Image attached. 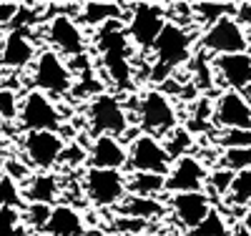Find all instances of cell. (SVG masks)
I'll return each instance as SVG.
<instances>
[{
	"label": "cell",
	"instance_id": "6da1fadb",
	"mask_svg": "<svg viewBox=\"0 0 251 236\" xmlns=\"http://www.w3.org/2000/svg\"><path fill=\"white\" fill-rule=\"evenodd\" d=\"M96 48L100 53L98 63L103 76L108 78L121 91H131L133 80V60H131V40L126 35V28L116 23H108L96 30Z\"/></svg>",
	"mask_w": 251,
	"mask_h": 236
},
{
	"label": "cell",
	"instance_id": "7a4b0ae2",
	"mask_svg": "<svg viewBox=\"0 0 251 236\" xmlns=\"http://www.w3.org/2000/svg\"><path fill=\"white\" fill-rule=\"evenodd\" d=\"M194 33L186 26L169 20L166 28L161 30L156 46L151 51V71H149V80L153 83H166L169 78L176 76V71L181 66H186L194 55Z\"/></svg>",
	"mask_w": 251,
	"mask_h": 236
},
{
	"label": "cell",
	"instance_id": "3957f363",
	"mask_svg": "<svg viewBox=\"0 0 251 236\" xmlns=\"http://www.w3.org/2000/svg\"><path fill=\"white\" fill-rule=\"evenodd\" d=\"M133 121L143 128V133L151 136H169L178 128V113L171 96L163 88H149L136 98Z\"/></svg>",
	"mask_w": 251,
	"mask_h": 236
},
{
	"label": "cell",
	"instance_id": "277c9868",
	"mask_svg": "<svg viewBox=\"0 0 251 236\" xmlns=\"http://www.w3.org/2000/svg\"><path fill=\"white\" fill-rule=\"evenodd\" d=\"M86 118L93 136H113V138H123L133 123V116L126 111L121 98L113 93L91 96L86 105Z\"/></svg>",
	"mask_w": 251,
	"mask_h": 236
},
{
	"label": "cell",
	"instance_id": "5b68a950",
	"mask_svg": "<svg viewBox=\"0 0 251 236\" xmlns=\"http://www.w3.org/2000/svg\"><path fill=\"white\" fill-rule=\"evenodd\" d=\"M30 80H33V91H40L50 98H63L73 91L75 73L71 71L66 58L48 48L38 53L30 71Z\"/></svg>",
	"mask_w": 251,
	"mask_h": 236
},
{
	"label": "cell",
	"instance_id": "8992f818",
	"mask_svg": "<svg viewBox=\"0 0 251 236\" xmlns=\"http://www.w3.org/2000/svg\"><path fill=\"white\" fill-rule=\"evenodd\" d=\"M46 38L50 51H55L63 58H83L88 51V33L78 23V18L71 13L58 10L55 15L48 18L46 26Z\"/></svg>",
	"mask_w": 251,
	"mask_h": 236
},
{
	"label": "cell",
	"instance_id": "52a82bcc",
	"mask_svg": "<svg viewBox=\"0 0 251 236\" xmlns=\"http://www.w3.org/2000/svg\"><path fill=\"white\" fill-rule=\"evenodd\" d=\"M166 23H169L166 8L151 5V3H138V5H131V15L126 20V35H128L131 46L136 51L151 53Z\"/></svg>",
	"mask_w": 251,
	"mask_h": 236
},
{
	"label": "cell",
	"instance_id": "ba28073f",
	"mask_svg": "<svg viewBox=\"0 0 251 236\" xmlns=\"http://www.w3.org/2000/svg\"><path fill=\"white\" fill-rule=\"evenodd\" d=\"M199 48L206 55H214V58L249 53V33H246V28H241L236 23L234 15H226L201 33Z\"/></svg>",
	"mask_w": 251,
	"mask_h": 236
},
{
	"label": "cell",
	"instance_id": "9c48e42d",
	"mask_svg": "<svg viewBox=\"0 0 251 236\" xmlns=\"http://www.w3.org/2000/svg\"><path fill=\"white\" fill-rule=\"evenodd\" d=\"M171 166H174V158H171L169 148H166V143L158 136L138 131L131 138V143H128V168L131 171L169 176Z\"/></svg>",
	"mask_w": 251,
	"mask_h": 236
},
{
	"label": "cell",
	"instance_id": "30bf717a",
	"mask_svg": "<svg viewBox=\"0 0 251 236\" xmlns=\"http://www.w3.org/2000/svg\"><path fill=\"white\" fill-rule=\"evenodd\" d=\"M83 191L86 199L96 209H118L128 196L123 171H106V168H86L83 174Z\"/></svg>",
	"mask_w": 251,
	"mask_h": 236
},
{
	"label": "cell",
	"instance_id": "8fae6325",
	"mask_svg": "<svg viewBox=\"0 0 251 236\" xmlns=\"http://www.w3.org/2000/svg\"><path fill=\"white\" fill-rule=\"evenodd\" d=\"M23 161L33 171H53L66 154V138L55 131H30L20 141Z\"/></svg>",
	"mask_w": 251,
	"mask_h": 236
},
{
	"label": "cell",
	"instance_id": "7c38bea8",
	"mask_svg": "<svg viewBox=\"0 0 251 236\" xmlns=\"http://www.w3.org/2000/svg\"><path fill=\"white\" fill-rule=\"evenodd\" d=\"M18 126L25 133L30 131H55L58 133V128L63 126V116L50 96L40 93V91H28L23 101H20Z\"/></svg>",
	"mask_w": 251,
	"mask_h": 236
},
{
	"label": "cell",
	"instance_id": "4fadbf2b",
	"mask_svg": "<svg viewBox=\"0 0 251 236\" xmlns=\"http://www.w3.org/2000/svg\"><path fill=\"white\" fill-rule=\"evenodd\" d=\"M208 181V168L203 161H199L194 154L181 156L174 161L169 176H166V194H191V191H203Z\"/></svg>",
	"mask_w": 251,
	"mask_h": 236
},
{
	"label": "cell",
	"instance_id": "5bb4252c",
	"mask_svg": "<svg viewBox=\"0 0 251 236\" xmlns=\"http://www.w3.org/2000/svg\"><path fill=\"white\" fill-rule=\"evenodd\" d=\"M169 213H171V219L186 229V231H191L196 229L208 213L214 211V204L211 199H208L206 191H191V194H174L169 196Z\"/></svg>",
	"mask_w": 251,
	"mask_h": 236
},
{
	"label": "cell",
	"instance_id": "9a60e30c",
	"mask_svg": "<svg viewBox=\"0 0 251 236\" xmlns=\"http://www.w3.org/2000/svg\"><path fill=\"white\" fill-rule=\"evenodd\" d=\"M211 123L221 131H246L251 128V105L236 91H224L214 101Z\"/></svg>",
	"mask_w": 251,
	"mask_h": 236
},
{
	"label": "cell",
	"instance_id": "2e32d148",
	"mask_svg": "<svg viewBox=\"0 0 251 236\" xmlns=\"http://www.w3.org/2000/svg\"><path fill=\"white\" fill-rule=\"evenodd\" d=\"M38 58V46L28 30H8L0 40V66L5 71H25L33 68Z\"/></svg>",
	"mask_w": 251,
	"mask_h": 236
},
{
	"label": "cell",
	"instance_id": "e0dca14e",
	"mask_svg": "<svg viewBox=\"0 0 251 236\" xmlns=\"http://www.w3.org/2000/svg\"><path fill=\"white\" fill-rule=\"evenodd\" d=\"M86 154H88L91 168L123 171L128 166V146H123V141L113 138V136H93Z\"/></svg>",
	"mask_w": 251,
	"mask_h": 236
},
{
	"label": "cell",
	"instance_id": "ac0fdd59",
	"mask_svg": "<svg viewBox=\"0 0 251 236\" xmlns=\"http://www.w3.org/2000/svg\"><path fill=\"white\" fill-rule=\"evenodd\" d=\"M214 80L226 91L241 93L251 83V53L214 58Z\"/></svg>",
	"mask_w": 251,
	"mask_h": 236
},
{
	"label": "cell",
	"instance_id": "d6986e66",
	"mask_svg": "<svg viewBox=\"0 0 251 236\" xmlns=\"http://www.w3.org/2000/svg\"><path fill=\"white\" fill-rule=\"evenodd\" d=\"M80 234H86L80 211L71 204H55L50 209L46 236H80Z\"/></svg>",
	"mask_w": 251,
	"mask_h": 236
},
{
	"label": "cell",
	"instance_id": "ffe728a7",
	"mask_svg": "<svg viewBox=\"0 0 251 236\" xmlns=\"http://www.w3.org/2000/svg\"><path fill=\"white\" fill-rule=\"evenodd\" d=\"M23 199L28 204H46L50 206L58 194H60V184H58V176H53L50 171H35V174L23 184Z\"/></svg>",
	"mask_w": 251,
	"mask_h": 236
},
{
	"label": "cell",
	"instance_id": "44dd1931",
	"mask_svg": "<svg viewBox=\"0 0 251 236\" xmlns=\"http://www.w3.org/2000/svg\"><path fill=\"white\" fill-rule=\"evenodd\" d=\"M123 15V5H116V3H86L78 8V23L83 28H103L108 23H116Z\"/></svg>",
	"mask_w": 251,
	"mask_h": 236
},
{
	"label": "cell",
	"instance_id": "7402d4cb",
	"mask_svg": "<svg viewBox=\"0 0 251 236\" xmlns=\"http://www.w3.org/2000/svg\"><path fill=\"white\" fill-rule=\"evenodd\" d=\"M126 188H128V196L158 199L161 194H166V176L131 171V174H126Z\"/></svg>",
	"mask_w": 251,
	"mask_h": 236
},
{
	"label": "cell",
	"instance_id": "603a6c76",
	"mask_svg": "<svg viewBox=\"0 0 251 236\" xmlns=\"http://www.w3.org/2000/svg\"><path fill=\"white\" fill-rule=\"evenodd\" d=\"M169 211L163 201L158 199H141V196H126L123 204L118 206V213L128 219H138V221H151L156 216H163V213Z\"/></svg>",
	"mask_w": 251,
	"mask_h": 236
},
{
	"label": "cell",
	"instance_id": "cb8c5ba5",
	"mask_svg": "<svg viewBox=\"0 0 251 236\" xmlns=\"http://www.w3.org/2000/svg\"><path fill=\"white\" fill-rule=\"evenodd\" d=\"M224 201H226V206H231L236 211L251 206V168L241 171V174H234L231 188H228V196Z\"/></svg>",
	"mask_w": 251,
	"mask_h": 236
},
{
	"label": "cell",
	"instance_id": "d4e9b609",
	"mask_svg": "<svg viewBox=\"0 0 251 236\" xmlns=\"http://www.w3.org/2000/svg\"><path fill=\"white\" fill-rule=\"evenodd\" d=\"M186 236H231V224H228L224 211L214 209L196 229L186 231Z\"/></svg>",
	"mask_w": 251,
	"mask_h": 236
},
{
	"label": "cell",
	"instance_id": "484cf974",
	"mask_svg": "<svg viewBox=\"0 0 251 236\" xmlns=\"http://www.w3.org/2000/svg\"><path fill=\"white\" fill-rule=\"evenodd\" d=\"M236 13V5H221V3H199V5H191V18L201 26H214L216 20L226 18V15H234Z\"/></svg>",
	"mask_w": 251,
	"mask_h": 236
},
{
	"label": "cell",
	"instance_id": "4316f807",
	"mask_svg": "<svg viewBox=\"0 0 251 236\" xmlns=\"http://www.w3.org/2000/svg\"><path fill=\"white\" fill-rule=\"evenodd\" d=\"M50 209L53 206H46V204H28L23 211H20L23 226L30 234H46V226H48V219H50Z\"/></svg>",
	"mask_w": 251,
	"mask_h": 236
},
{
	"label": "cell",
	"instance_id": "83f0119b",
	"mask_svg": "<svg viewBox=\"0 0 251 236\" xmlns=\"http://www.w3.org/2000/svg\"><path fill=\"white\" fill-rule=\"evenodd\" d=\"M231 181H234V174L226 171L221 166H216L214 171H208V181H206V194L208 199H226L228 196V188H231Z\"/></svg>",
	"mask_w": 251,
	"mask_h": 236
},
{
	"label": "cell",
	"instance_id": "f1b7e54d",
	"mask_svg": "<svg viewBox=\"0 0 251 236\" xmlns=\"http://www.w3.org/2000/svg\"><path fill=\"white\" fill-rule=\"evenodd\" d=\"M219 166L231 171V174H241V171L251 168V148H224L219 156Z\"/></svg>",
	"mask_w": 251,
	"mask_h": 236
},
{
	"label": "cell",
	"instance_id": "f546056e",
	"mask_svg": "<svg viewBox=\"0 0 251 236\" xmlns=\"http://www.w3.org/2000/svg\"><path fill=\"white\" fill-rule=\"evenodd\" d=\"M20 101L13 88H0V121H18L20 116Z\"/></svg>",
	"mask_w": 251,
	"mask_h": 236
},
{
	"label": "cell",
	"instance_id": "4dcf8cb0",
	"mask_svg": "<svg viewBox=\"0 0 251 236\" xmlns=\"http://www.w3.org/2000/svg\"><path fill=\"white\" fill-rule=\"evenodd\" d=\"M20 196H23L20 186L8 176H0V209H15Z\"/></svg>",
	"mask_w": 251,
	"mask_h": 236
},
{
	"label": "cell",
	"instance_id": "1f68e13d",
	"mask_svg": "<svg viewBox=\"0 0 251 236\" xmlns=\"http://www.w3.org/2000/svg\"><path fill=\"white\" fill-rule=\"evenodd\" d=\"M216 143L224 148H251V128H246V131H224L219 133Z\"/></svg>",
	"mask_w": 251,
	"mask_h": 236
},
{
	"label": "cell",
	"instance_id": "d6a6232c",
	"mask_svg": "<svg viewBox=\"0 0 251 236\" xmlns=\"http://www.w3.org/2000/svg\"><path fill=\"white\" fill-rule=\"evenodd\" d=\"M18 226H23V216L18 209H0V236H18Z\"/></svg>",
	"mask_w": 251,
	"mask_h": 236
},
{
	"label": "cell",
	"instance_id": "836d02e7",
	"mask_svg": "<svg viewBox=\"0 0 251 236\" xmlns=\"http://www.w3.org/2000/svg\"><path fill=\"white\" fill-rule=\"evenodd\" d=\"M20 3H0V26H13Z\"/></svg>",
	"mask_w": 251,
	"mask_h": 236
},
{
	"label": "cell",
	"instance_id": "e575fe53",
	"mask_svg": "<svg viewBox=\"0 0 251 236\" xmlns=\"http://www.w3.org/2000/svg\"><path fill=\"white\" fill-rule=\"evenodd\" d=\"M234 18H236V23H239L241 28L251 30V3H241V5H236Z\"/></svg>",
	"mask_w": 251,
	"mask_h": 236
},
{
	"label": "cell",
	"instance_id": "d590c367",
	"mask_svg": "<svg viewBox=\"0 0 251 236\" xmlns=\"http://www.w3.org/2000/svg\"><path fill=\"white\" fill-rule=\"evenodd\" d=\"M231 236H251L249 221H236V224L231 226Z\"/></svg>",
	"mask_w": 251,
	"mask_h": 236
},
{
	"label": "cell",
	"instance_id": "8d00e7d4",
	"mask_svg": "<svg viewBox=\"0 0 251 236\" xmlns=\"http://www.w3.org/2000/svg\"><path fill=\"white\" fill-rule=\"evenodd\" d=\"M8 161V138L0 133V166Z\"/></svg>",
	"mask_w": 251,
	"mask_h": 236
},
{
	"label": "cell",
	"instance_id": "74e56055",
	"mask_svg": "<svg viewBox=\"0 0 251 236\" xmlns=\"http://www.w3.org/2000/svg\"><path fill=\"white\" fill-rule=\"evenodd\" d=\"M241 96H244V101H246V103L251 105V83H249V85H246V88L241 91Z\"/></svg>",
	"mask_w": 251,
	"mask_h": 236
},
{
	"label": "cell",
	"instance_id": "f35d334b",
	"mask_svg": "<svg viewBox=\"0 0 251 236\" xmlns=\"http://www.w3.org/2000/svg\"><path fill=\"white\" fill-rule=\"evenodd\" d=\"M249 33V53H251V30H246Z\"/></svg>",
	"mask_w": 251,
	"mask_h": 236
},
{
	"label": "cell",
	"instance_id": "ab89813d",
	"mask_svg": "<svg viewBox=\"0 0 251 236\" xmlns=\"http://www.w3.org/2000/svg\"><path fill=\"white\" fill-rule=\"evenodd\" d=\"M249 226H251V206H249Z\"/></svg>",
	"mask_w": 251,
	"mask_h": 236
},
{
	"label": "cell",
	"instance_id": "60d3db41",
	"mask_svg": "<svg viewBox=\"0 0 251 236\" xmlns=\"http://www.w3.org/2000/svg\"><path fill=\"white\" fill-rule=\"evenodd\" d=\"M28 236H46V234H28Z\"/></svg>",
	"mask_w": 251,
	"mask_h": 236
},
{
	"label": "cell",
	"instance_id": "b9f144b4",
	"mask_svg": "<svg viewBox=\"0 0 251 236\" xmlns=\"http://www.w3.org/2000/svg\"><path fill=\"white\" fill-rule=\"evenodd\" d=\"M0 40H3V33H0Z\"/></svg>",
	"mask_w": 251,
	"mask_h": 236
},
{
	"label": "cell",
	"instance_id": "7bdbcfd3",
	"mask_svg": "<svg viewBox=\"0 0 251 236\" xmlns=\"http://www.w3.org/2000/svg\"><path fill=\"white\" fill-rule=\"evenodd\" d=\"M80 236H86V234H80Z\"/></svg>",
	"mask_w": 251,
	"mask_h": 236
},
{
	"label": "cell",
	"instance_id": "ee69618b",
	"mask_svg": "<svg viewBox=\"0 0 251 236\" xmlns=\"http://www.w3.org/2000/svg\"><path fill=\"white\" fill-rule=\"evenodd\" d=\"M121 236H123V234H121Z\"/></svg>",
	"mask_w": 251,
	"mask_h": 236
}]
</instances>
